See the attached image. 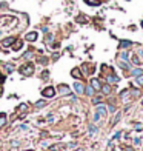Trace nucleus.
<instances>
[{
    "label": "nucleus",
    "instance_id": "obj_1",
    "mask_svg": "<svg viewBox=\"0 0 143 151\" xmlns=\"http://www.w3.org/2000/svg\"><path fill=\"white\" fill-rule=\"evenodd\" d=\"M42 96L46 99H52L54 96H56V90H54L52 86H46L43 91H42Z\"/></svg>",
    "mask_w": 143,
    "mask_h": 151
},
{
    "label": "nucleus",
    "instance_id": "obj_2",
    "mask_svg": "<svg viewBox=\"0 0 143 151\" xmlns=\"http://www.w3.org/2000/svg\"><path fill=\"white\" fill-rule=\"evenodd\" d=\"M20 73H22L23 76H31L32 73H34V66H32V63L23 65L22 68H20Z\"/></svg>",
    "mask_w": 143,
    "mask_h": 151
},
{
    "label": "nucleus",
    "instance_id": "obj_3",
    "mask_svg": "<svg viewBox=\"0 0 143 151\" xmlns=\"http://www.w3.org/2000/svg\"><path fill=\"white\" fill-rule=\"evenodd\" d=\"M58 91H60V94H63V96H69L71 94V90L66 85H60L58 86Z\"/></svg>",
    "mask_w": 143,
    "mask_h": 151
},
{
    "label": "nucleus",
    "instance_id": "obj_4",
    "mask_svg": "<svg viewBox=\"0 0 143 151\" xmlns=\"http://www.w3.org/2000/svg\"><path fill=\"white\" fill-rule=\"evenodd\" d=\"M37 37H39V34H37L36 31H32V32H28V34H26V40L28 42H36Z\"/></svg>",
    "mask_w": 143,
    "mask_h": 151
},
{
    "label": "nucleus",
    "instance_id": "obj_5",
    "mask_svg": "<svg viewBox=\"0 0 143 151\" xmlns=\"http://www.w3.org/2000/svg\"><path fill=\"white\" fill-rule=\"evenodd\" d=\"M14 42H15L14 37H6L5 40H2V46H11Z\"/></svg>",
    "mask_w": 143,
    "mask_h": 151
},
{
    "label": "nucleus",
    "instance_id": "obj_6",
    "mask_svg": "<svg viewBox=\"0 0 143 151\" xmlns=\"http://www.w3.org/2000/svg\"><path fill=\"white\" fill-rule=\"evenodd\" d=\"M74 88H75V91H77V93H79V94H82V93H83V91H85V86H83V85H82V83H80V82H77V83H74Z\"/></svg>",
    "mask_w": 143,
    "mask_h": 151
},
{
    "label": "nucleus",
    "instance_id": "obj_7",
    "mask_svg": "<svg viewBox=\"0 0 143 151\" xmlns=\"http://www.w3.org/2000/svg\"><path fill=\"white\" fill-rule=\"evenodd\" d=\"M22 45H23L22 40H15L14 43H12V49H14V51H19V49L22 48Z\"/></svg>",
    "mask_w": 143,
    "mask_h": 151
},
{
    "label": "nucleus",
    "instance_id": "obj_8",
    "mask_svg": "<svg viewBox=\"0 0 143 151\" xmlns=\"http://www.w3.org/2000/svg\"><path fill=\"white\" fill-rule=\"evenodd\" d=\"M91 86L94 88V90H102V86H100V83H99L97 79H92V80H91Z\"/></svg>",
    "mask_w": 143,
    "mask_h": 151
},
{
    "label": "nucleus",
    "instance_id": "obj_9",
    "mask_svg": "<svg viewBox=\"0 0 143 151\" xmlns=\"http://www.w3.org/2000/svg\"><path fill=\"white\" fill-rule=\"evenodd\" d=\"M97 114H99V116H106V108H105L103 105L97 106Z\"/></svg>",
    "mask_w": 143,
    "mask_h": 151
},
{
    "label": "nucleus",
    "instance_id": "obj_10",
    "mask_svg": "<svg viewBox=\"0 0 143 151\" xmlns=\"http://www.w3.org/2000/svg\"><path fill=\"white\" fill-rule=\"evenodd\" d=\"M131 45H132V43H131L129 40H122V42H120V48H122V49H125V48L131 46Z\"/></svg>",
    "mask_w": 143,
    "mask_h": 151
},
{
    "label": "nucleus",
    "instance_id": "obj_11",
    "mask_svg": "<svg viewBox=\"0 0 143 151\" xmlns=\"http://www.w3.org/2000/svg\"><path fill=\"white\" fill-rule=\"evenodd\" d=\"M71 76H72V77H75V79H80V77H82V74H80V71H79L77 68H74L72 71H71Z\"/></svg>",
    "mask_w": 143,
    "mask_h": 151
},
{
    "label": "nucleus",
    "instance_id": "obj_12",
    "mask_svg": "<svg viewBox=\"0 0 143 151\" xmlns=\"http://www.w3.org/2000/svg\"><path fill=\"white\" fill-rule=\"evenodd\" d=\"M131 74L134 76V77H137V76H140V74H143V71H142L140 68H134V69H131Z\"/></svg>",
    "mask_w": 143,
    "mask_h": 151
},
{
    "label": "nucleus",
    "instance_id": "obj_13",
    "mask_svg": "<svg viewBox=\"0 0 143 151\" xmlns=\"http://www.w3.org/2000/svg\"><path fill=\"white\" fill-rule=\"evenodd\" d=\"M5 123H6V114L2 113V114H0V127H3Z\"/></svg>",
    "mask_w": 143,
    "mask_h": 151
},
{
    "label": "nucleus",
    "instance_id": "obj_14",
    "mask_svg": "<svg viewBox=\"0 0 143 151\" xmlns=\"http://www.w3.org/2000/svg\"><path fill=\"white\" fill-rule=\"evenodd\" d=\"M5 69H6V73H12V71H14V65H12V63H6L5 65Z\"/></svg>",
    "mask_w": 143,
    "mask_h": 151
},
{
    "label": "nucleus",
    "instance_id": "obj_15",
    "mask_svg": "<svg viewBox=\"0 0 143 151\" xmlns=\"http://www.w3.org/2000/svg\"><path fill=\"white\" fill-rule=\"evenodd\" d=\"M85 2L88 3V5H94V6L100 5V0H85Z\"/></svg>",
    "mask_w": 143,
    "mask_h": 151
},
{
    "label": "nucleus",
    "instance_id": "obj_16",
    "mask_svg": "<svg viewBox=\"0 0 143 151\" xmlns=\"http://www.w3.org/2000/svg\"><path fill=\"white\" fill-rule=\"evenodd\" d=\"M102 90H103V93H105V94H109V93H111V88H109L108 85H105V86H102Z\"/></svg>",
    "mask_w": 143,
    "mask_h": 151
},
{
    "label": "nucleus",
    "instance_id": "obj_17",
    "mask_svg": "<svg viewBox=\"0 0 143 151\" xmlns=\"http://www.w3.org/2000/svg\"><path fill=\"white\" fill-rule=\"evenodd\" d=\"M85 91H86V94H88V96H92V93H94V88H92V86H88Z\"/></svg>",
    "mask_w": 143,
    "mask_h": 151
},
{
    "label": "nucleus",
    "instance_id": "obj_18",
    "mask_svg": "<svg viewBox=\"0 0 143 151\" xmlns=\"http://www.w3.org/2000/svg\"><path fill=\"white\" fill-rule=\"evenodd\" d=\"M108 82H119V77H115V76H109Z\"/></svg>",
    "mask_w": 143,
    "mask_h": 151
},
{
    "label": "nucleus",
    "instance_id": "obj_19",
    "mask_svg": "<svg viewBox=\"0 0 143 151\" xmlns=\"http://www.w3.org/2000/svg\"><path fill=\"white\" fill-rule=\"evenodd\" d=\"M137 83H138V85H143V76L142 74L137 76Z\"/></svg>",
    "mask_w": 143,
    "mask_h": 151
},
{
    "label": "nucleus",
    "instance_id": "obj_20",
    "mask_svg": "<svg viewBox=\"0 0 143 151\" xmlns=\"http://www.w3.org/2000/svg\"><path fill=\"white\" fill-rule=\"evenodd\" d=\"M132 62H134L136 65H140V63H142V62L138 60V57H132Z\"/></svg>",
    "mask_w": 143,
    "mask_h": 151
},
{
    "label": "nucleus",
    "instance_id": "obj_21",
    "mask_svg": "<svg viewBox=\"0 0 143 151\" xmlns=\"http://www.w3.org/2000/svg\"><path fill=\"white\" fill-rule=\"evenodd\" d=\"M89 131H91V134H95L97 133V128L95 127H89Z\"/></svg>",
    "mask_w": 143,
    "mask_h": 151
},
{
    "label": "nucleus",
    "instance_id": "obj_22",
    "mask_svg": "<svg viewBox=\"0 0 143 151\" xmlns=\"http://www.w3.org/2000/svg\"><path fill=\"white\" fill-rule=\"evenodd\" d=\"M122 59H123V60H128V53H123V54H122Z\"/></svg>",
    "mask_w": 143,
    "mask_h": 151
},
{
    "label": "nucleus",
    "instance_id": "obj_23",
    "mask_svg": "<svg viewBox=\"0 0 143 151\" xmlns=\"http://www.w3.org/2000/svg\"><path fill=\"white\" fill-rule=\"evenodd\" d=\"M40 63H43V65H46V63H48V60H46V59H45V57H42V59H40Z\"/></svg>",
    "mask_w": 143,
    "mask_h": 151
},
{
    "label": "nucleus",
    "instance_id": "obj_24",
    "mask_svg": "<svg viewBox=\"0 0 143 151\" xmlns=\"http://www.w3.org/2000/svg\"><path fill=\"white\" fill-rule=\"evenodd\" d=\"M120 66H122V68H125V69H128V65H126V63H123V62H120V63H119Z\"/></svg>",
    "mask_w": 143,
    "mask_h": 151
},
{
    "label": "nucleus",
    "instance_id": "obj_25",
    "mask_svg": "<svg viewBox=\"0 0 143 151\" xmlns=\"http://www.w3.org/2000/svg\"><path fill=\"white\" fill-rule=\"evenodd\" d=\"M3 82H5V76H2V74H0V85H2Z\"/></svg>",
    "mask_w": 143,
    "mask_h": 151
},
{
    "label": "nucleus",
    "instance_id": "obj_26",
    "mask_svg": "<svg viewBox=\"0 0 143 151\" xmlns=\"http://www.w3.org/2000/svg\"><path fill=\"white\" fill-rule=\"evenodd\" d=\"M32 56V54L31 53H26V54H25V56H23V59H29V57H31Z\"/></svg>",
    "mask_w": 143,
    "mask_h": 151
},
{
    "label": "nucleus",
    "instance_id": "obj_27",
    "mask_svg": "<svg viewBox=\"0 0 143 151\" xmlns=\"http://www.w3.org/2000/svg\"><path fill=\"white\" fill-rule=\"evenodd\" d=\"M43 105H45V102H43V100H40V102H37V106H43Z\"/></svg>",
    "mask_w": 143,
    "mask_h": 151
},
{
    "label": "nucleus",
    "instance_id": "obj_28",
    "mask_svg": "<svg viewBox=\"0 0 143 151\" xmlns=\"http://www.w3.org/2000/svg\"><path fill=\"white\" fill-rule=\"evenodd\" d=\"M77 151H86V150H77Z\"/></svg>",
    "mask_w": 143,
    "mask_h": 151
},
{
    "label": "nucleus",
    "instance_id": "obj_29",
    "mask_svg": "<svg viewBox=\"0 0 143 151\" xmlns=\"http://www.w3.org/2000/svg\"><path fill=\"white\" fill-rule=\"evenodd\" d=\"M140 25H142V28H143V22H142V23H140Z\"/></svg>",
    "mask_w": 143,
    "mask_h": 151
},
{
    "label": "nucleus",
    "instance_id": "obj_30",
    "mask_svg": "<svg viewBox=\"0 0 143 151\" xmlns=\"http://www.w3.org/2000/svg\"><path fill=\"white\" fill-rule=\"evenodd\" d=\"M142 105H143V102H142Z\"/></svg>",
    "mask_w": 143,
    "mask_h": 151
}]
</instances>
